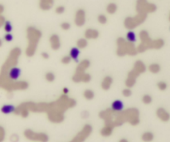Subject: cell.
I'll list each match as a JSON object with an SVG mask.
<instances>
[{"instance_id":"6da1fadb","label":"cell","mask_w":170,"mask_h":142,"mask_svg":"<svg viewBox=\"0 0 170 142\" xmlns=\"http://www.w3.org/2000/svg\"><path fill=\"white\" fill-rule=\"evenodd\" d=\"M21 76V70L18 67H13L9 71V77L13 80H18Z\"/></svg>"},{"instance_id":"7a4b0ae2","label":"cell","mask_w":170,"mask_h":142,"mask_svg":"<svg viewBox=\"0 0 170 142\" xmlns=\"http://www.w3.org/2000/svg\"><path fill=\"white\" fill-rule=\"evenodd\" d=\"M112 109L115 112H121L124 109V103L121 100H116L112 103Z\"/></svg>"},{"instance_id":"3957f363","label":"cell","mask_w":170,"mask_h":142,"mask_svg":"<svg viewBox=\"0 0 170 142\" xmlns=\"http://www.w3.org/2000/svg\"><path fill=\"white\" fill-rule=\"evenodd\" d=\"M14 111H15V107L13 105H4L1 108V112H3V114H10Z\"/></svg>"},{"instance_id":"277c9868","label":"cell","mask_w":170,"mask_h":142,"mask_svg":"<svg viewBox=\"0 0 170 142\" xmlns=\"http://www.w3.org/2000/svg\"><path fill=\"white\" fill-rule=\"evenodd\" d=\"M70 55H71V58L73 59L74 61L77 62L78 61V58H79V55H80V51L78 48L77 47H73L72 49L71 50V52H70Z\"/></svg>"},{"instance_id":"5b68a950","label":"cell","mask_w":170,"mask_h":142,"mask_svg":"<svg viewBox=\"0 0 170 142\" xmlns=\"http://www.w3.org/2000/svg\"><path fill=\"white\" fill-rule=\"evenodd\" d=\"M127 40L130 43H135L136 41V36H135V33L134 32H129V33H127Z\"/></svg>"},{"instance_id":"8992f818","label":"cell","mask_w":170,"mask_h":142,"mask_svg":"<svg viewBox=\"0 0 170 142\" xmlns=\"http://www.w3.org/2000/svg\"><path fill=\"white\" fill-rule=\"evenodd\" d=\"M4 29L7 33H10L13 29V27H12V25L10 23V22H6L5 25H4Z\"/></svg>"},{"instance_id":"52a82bcc","label":"cell","mask_w":170,"mask_h":142,"mask_svg":"<svg viewBox=\"0 0 170 142\" xmlns=\"http://www.w3.org/2000/svg\"><path fill=\"white\" fill-rule=\"evenodd\" d=\"M4 39H5V40L7 42H10V41H12V40H13V36H12L10 33H8L7 35H5Z\"/></svg>"},{"instance_id":"ba28073f","label":"cell","mask_w":170,"mask_h":142,"mask_svg":"<svg viewBox=\"0 0 170 142\" xmlns=\"http://www.w3.org/2000/svg\"><path fill=\"white\" fill-rule=\"evenodd\" d=\"M63 91H65V92H66V93L68 92V90H67L66 88H65V89H63Z\"/></svg>"}]
</instances>
